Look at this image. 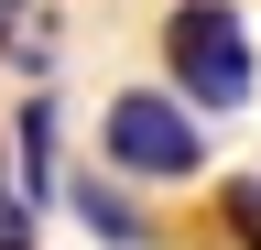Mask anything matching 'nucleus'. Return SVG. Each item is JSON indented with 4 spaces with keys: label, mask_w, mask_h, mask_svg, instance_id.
I'll list each match as a JSON object with an SVG mask.
<instances>
[{
    "label": "nucleus",
    "mask_w": 261,
    "mask_h": 250,
    "mask_svg": "<svg viewBox=\"0 0 261 250\" xmlns=\"http://www.w3.org/2000/svg\"><path fill=\"white\" fill-rule=\"evenodd\" d=\"M98 142H109L120 174H152V185H174V174L207 163V120H196L185 98H163V87H120L109 120H98Z\"/></svg>",
    "instance_id": "nucleus-2"
},
{
    "label": "nucleus",
    "mask_w": 261,
    "mask_h": 250,
    "mask_svg": "<svg viewBox=\"0 0 261 250\" xmlns=\"http://www.w3.org/2000/svg\"><path fill=\"white\" fill-rule=\"evenodd\" d=\"M76 207H87V229H98V239H152V229H142V207H120V185H87Z\"/></svg>",
    "instance_id": "nucleus-4"
},
{
    "label": "nucleus",
    "mask_w": 261,
    "mask_h": 250,
    "mask_svg": "<svg viewBox=\"0 0 261 250\" xmlns=\"http://www.w3.org/2000/svg\"><path fill=\"white\" fill-rule=\"evenodd\" d=\"M218 217H228V239H240V250H261V174H240V185H228V196H218Z\"/></svg>",
    "instance_id": "nucleus-5"
},
{
    "label": "nucleus",
    "mask_w": 261,
    "mask_h": 250,
    "mask_svg": "<svg viewBox=\"0 0 261 250\" xmlns=\"http://www.w3.org/2000/svg\"><path fill=\"white\" fill-rule=\"evenodd\" d=\"M22 196L55 207V109H22Z\"/></svg>",
    "instance_id": "nucleus-3"
},
{
    "label": "nucleus",
    "mask_w": 261,
    "mask_h": 250,
    "mask_svg": "<svg viewBox=\"0 0 261 250\" xmlns=\"http://www.w3.org/2000/svg\"><path fill=\"white\" fill-rule=\"evenodd\" d=\"M163 66H174V98L185 109H240L250 98V33L228 0H174V22H163Z\"/></svg>",
    "instance_id": "nucleus-1"
},
{
    "label": "nucleus",
    "mask_w": 261,
    "mask_h": 250,
    "mask_svg": "<svg viewBox=\"0 0 261 250\" xmlns=\"http://www.w3.org/2000/svg\"><path fill=\"white\" fill-rule=\"evenodd\" d=\"M33 217H44V207H33L22 185H0V250H33Z\"/></svg>",
    "instance_id": "nucleus-6"
}]
</instances>
